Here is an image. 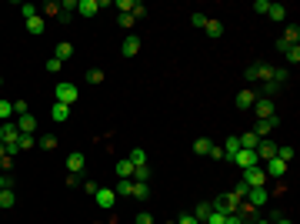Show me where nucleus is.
<instances>
[{
    "instance_id": "obj_1",
    "label": "nucleus",
    "mask_w": 300,
    "mask_h": 224,
    "mask_svg": "<svg viewBox=\"0 0 300 224\" xmlns=\"http://www.w3.org/2000/svg\"><path fill=\"white\" fill-rule=\"evenodd\" d=\"M77 97H80V90H77V84H70V80H64V84H57V87H54V101L57 104L74 107V104H77Z\"/></svg>"
},
{
    "instance_id": "obj_2",
    "label": "nucleus",
    "mask_w": 300,
    "mask_h": 224,
    "mask_svg": "<svg viewBox=\"0 0 300 224\" xmlns=\"http://www.w3.org/2000/svg\"><path fill=\"white\" fill-rule=\"evenodd\" d=\"M240 181H244L247 188H267V171H264V164L240 171Z\"/></svg>"
},
{
    "instance_id": "obj_3",
    "label": "nucleus",
    "mask_w": 300,
    "mask_h": 224,
    "mask_svg": "<svg viewBox=\"0 0 300 224\" xmlns=\"http://www.w3.org/2000/svg\"><path fill=\"white\" fill-rule=\"evenodd\" d=\"M230 164H237L240 171H247V168H257L260 161H257V151H244V147H240V151L230 157Z\"/></svg>"
},
{
    "instance_id": "obj_4",
    "label": "nucleus",
    "mask_w": 300,
    "mask_h": 224,
    "mask_svg": "<svg viewBox=\"0 0 300 224\" xmlns=\"http://www.w3.org/2000/svg\"><path fill=\"white\" fill-rule=\"evenodd\" d=\"M17 137H20V131H17V121H3V124H0V144H3V147L17 144Z\"/></svg>"
},
{
    "instance_id": "obj_5",
    "label": "nucleus",
    "mask_w": 300,
    "mask_h": 224,
    "mask_svg": "<svg viewBox=\"0 0 300 224\" xmlns=\"http://www.w3.org/2000/svg\"><path fill=\"white\" fill-rule=\"evenodd\" d=\"M94 201H97V208H103V211H110L113 204H117V194H113L110 188H97V194H94Z\"/></svg>"
},
{
    "instance_id": "obj_6",
    "label": "nucleus",
    "mask_w": 300,
    "mask_h": 224,
    "mask_svg": "<svg viewBox=\"0 0 300 224\" xmlns=\"http://www.w3.org/2000/svg\"><path fill=\"white\" fill-rule=\"evenodd\" d=\"M254 114H257V121L274 117V101H270V97H257V101H254Z\"/></svg>"
},
{
    "instance_id": "obj_7",
    "label": "nucleus",
    "mask_w": 300,
    "mask_h": 224,
    "mask_svg": "<svg viewBox=\"0 0 300 224\" xmlns=\"http://www.w3.org/2000/svg\"><path fill=\"white\" fill-rule=\"evenodd\" d=\"M274 154H277V144H274L270 137H264V141L257 144V161H260V164H267V161H270Z\"/></svg>"
},
{
    "instance_id": "obj_8",
    "label": "nucleus",
    "mask_w": 300,
    "mask_h": 224,
    "mask_svg": "<svg viewBox=\"0 0 300 224\" xmlns=\"http://www.w3.org/2000/svg\"><path fill=\"white\" fill-rule=\"evenodd\" d=\"M267 198H270V194H267V188H250V191H247V198H244V201L250 204V208H264V204H267Z\"/></svg>"
},
{
    "instance_id": "obj_9",
    "label": "nucleus",
    "mask_w": 300,
    "mask_h": 224,
    "mask_svg": "<svg viewBox=\"0 0 300 224\" xmlns=\"http://www.w3.org/2000/svg\"><path fill=\"white\" fill-rule=\"evenodd\" d=\"M264 171H267V178H284V174L290 171V164H284V161H277V157H270V161L264 164Z\"/></svg>"
},
{
    "instance_id": "obj_10",
    "label": "nucleus",
    "mask_w": 300,
    "mask_h": 224,
    "mask_svg": "<svg viewBox=\"0 0 300 224\" xmlns=\"http://www.w3.org/2000/svg\"><path fill=\"white\" fill-rule=\"evenodd\" d=\"M257 101V90H240L237 97H233V104H237V111H250Z\"/></svg>"
},
{
    "instance_id": "obj_11",
    "label": "nucleus",
    "mask_w": 300,
    "mask_h": 224,
    "mask_svg": "<svg viewBox=\"0 0 300 224\" xmlns=\"http://www.w3.org/2000/svg\"><path fill=\"white\" fill-rule=\"evenodd\" d=\"M84 168H87V157L80 154V151H74V154H67V171H70V174H80Z\"/></svg>"
},
{
    "instance_id": "obj_12",
    "label": "nucleus",
    "mask_w": 300,
    "mask_h": 224,
    "mask_svg": "<svg viewBox=\"0 0 300 224\" xmlns=\"http://www.w3.org/2000/svg\"><path fill=\"white\" fill-rule=\"evenodd\" d=\"M120 54H123V57H137V54H140V37H137V34H130L127 40H123Z\"/></svg>"
},
{
    "instance_id": "obj_13",
    "label": "nucleus",
    "mask_w": 300,
    "mask_h": 224,
    "mask_svg": "<svg viewBox=\"0 0 300 224\" xmlns=\"http://www.w3.org/2000/svg\"><path fill=\"white\" fill-rule=\"evenodd\" d=\"M274 124H277V117H267V121H257V124H254V134L260 137V141H264V137H270Z\"/></svg>"
},
{
    "instance_id": "obj_14",
    "label": "nucleus",
    "mask_w": 300,
    "mask_h": 224,
    "mask_svg": "<svg viewBox=\"0 0 300 224\" xmlns=\"http://www.w3.org/2000/svg\"><path fill=\"white\" fill-rule=\"evenodd\" d=\"M113 174H117L120 181H133V164L127 161V157H123V161H117V168H113Z\"/></svg>"
},
{
    "instance_id": "obj_15",
    "label": "nucleus",
    "mask_w": 300,
    "mask_h": 224,
    "mask_svg": "<svg viewBox=\"0 0 300 224\" xmlns=\"http://www.w3.org/2000/svg\"><path fill=\"white\" fill-rule=\"evenodd\" d=\"M17 131H20V134H33V131H37V117H30V114L17 117Z\"/></svg>"
},
{
    "instance_id": "obj_16",
    "label": "nucleus",
    "mask_w": 300,
    "mask_h": 224,
    "mask_svg": "<svg viewBox=\"0 0 300 224\" xmlns=\"http://www.w3.org/2000/svg\"><path fill=\"white\" fill-rule=\"evenodd\" d=\"M220 151H223V161H230V157L237 154V151H240V141H237V134H230V137H227Z\"/></svg>"
},
{
    "instance_id": "obj_17",
    "label": "nucleus",
    "mask_w": 300,
    "mask_h": 224,
    "mask_svg": "<svg viewBox=\"0 0 300 224\" xmlns=\"http://www.w3.org/2000/svg\"><path fill=\"white\" fill-rule=\"evenodd\" d=\"M130 198H137V201H147V198H150V184H147V181H133Z\"/></svg>"
},
{
    "instance_id": "obj_18",
    "label": "nucleus",
    "mask_w": 300,
    "mask_h": 224,
    "mask_svg": "<svg viewBox=\"0 0 300 224\" xmlns=\"http://www.w3.org/2000/svg\"><path fill=\"white\" fill-rule=\"evenodd\" d=\"M237 141H240V147H244V151H257V144H260V137H257L254 131H247V134H237Z\"/></svg>"
},
{
    "instance_id": "obj_19",
    "label": "nucleus",
    "mask_w": 300,
    "mask_h": 224,
    "mask_svg": "<svg viewBox=\"0 0 300 224\" xmlns=\"http://www.w3.org/2000/svg\"><path fill=\"white\" fill-rule=\"evenodd\" d=\"M77 10H80V17H94V13L100 10V0H80Z\"/></svg>"
},
{
    "instance_id": "obj_20",
    "label": "nucleus",
    "mask_w": 300,
    "mask_h": 224,
    "mask_svg": "<svg viewBox=\"0 0 300 224\" xmlns=\"http://www.w3.org/2000/svg\"><path fill=\"white\" fill-rule=\"evenodd\" d=\"M27 30H30L33 37H40V34L47 30V20L40 17V13H37V17H30V20H27Z\"/></svg>"
},
{
    "instance_id": "obj_21",
    "label": "nucleus",
    "mask_w": 300,
    "mask_h": 224,
    "mask_svg": "<svg viewBox=\"0 0 300 224\" xmlns=\"http://www.w3.org/2000/svg\"><path fill=\"white\" fill-rule=\"evenodd\" d=\"M280 40H284V44H290V47H297V44H300V27H297V23H290Z\"/></svg>"
},
{
    "instance_id": "obj_22",
    "label": "nucleus",
    "mask_w": 300,
    "mask_h": 224,
    "mask_svg": "<svg viewBox=\"0 0 300 224\" xmlns=\"http://www.w3.org/2000/svg\"><path fill=\"white\" fill-rule=\"evenodd\" d=\"M50 117H54L57 124H64L67 117H70V107H67V104H57V101H54V107H50Z\"/></svg>"
},
{
    "instance_id": "obj_23",
    "label": "nucleus",
    "mask_w": 300,
    "mask_h": 224,
    "mask_svg": "<svg viewBox=\"0 0 300 224\" xmlns=\"http://www.w3.org/2000/svg\"><path fill=\"white\" fill-rule=\"evenodd\" d=\"M127 161H130L133 168H144V164H147V151H144V147H133L130 154H127Z\"/></svg>"
},
{
    "instance_id": "obj_24",
    "label": "nucleus",
    "mask_w": 300,
    "mask_h": 224,
    "mask_svg": "<svg viewBox=\"0 0 300 224\" xmlns=\"http://www.w3.org/2000/svg\"><path fill=\"white\" fill-rule=\"evenodd\" d=\"M13 204H17V194H13V188H3V191H0V208H3V211H10Z\"/></svg>"
},
{
    "instance_id": "obj_25",
    "label": "nucleus",
    "mask_w": 300,
    "mask_h": 224,
    "mask_svg": "<svg viewBox=\"0 0 300 224\" xmlns=\"http://www.w3.org/2000/svg\"><path fill=\"white\" fill-rule=\"evenodd\" d=\"M54 57L57 60H60V64H64V60H70V57H74V44H57V50H54Z\"/></svg>"
},
{
    "instance_id": "obj_26",
    "label": "nucleus",
    "mask_w": 300,
    "mask_h": 224,
    "mask_svg": "<svg viewBox=\"0 0 300 224\" xmlns=\"http://www.w3.org/2000/svg\"><path fill=\"white\" fill-rule=\"evenodd\" d=\"M274 157L284 161V164H290V161H294V147H290V144H277V154H274Z\"/></svg>"
},
{
    "instance_id": "obj_27",
    "label": "nucleus",
    "mask_w": 300,
    "mask_h": 224,
    "mask_svg": "<svg viewBox=\"0 0 300 224\" xmlns=\"http://www.w3.org/2000/svg\"><path fill=\"white\" fill-rule=\"evenodd\" d=\"M210 211H213V208H210V201H200V204H197V211H194V218H197V221L203 224L207 218H210Z\"/></svg>"
},
{
    "instance_id": "obj_28",
    "label": "nucleus",
    "mask_w": 300,
    "mask_h": 224,
    "mask_svg": "<svg viewBox=\"0 0 300 224\" xmlns=\"http://www.w3.org/2000/svg\"><path fill=\"white\" fill-rule=\"evenodd\" d=\"M254 70H257V80H274V67L270 64H254Z\"/></svg>"
},
{
    "instance_id": "obj_29",
    "label": "nucleus",
    "mask_w": 300,
    "mask_h": 224,
    "mask_svg": "<svg viewBox=\"0 0 300 224\" xmlns=\"http://www.w3.org/2000/svg\"><path fill=\"white\" fill-rule=\"evenodd\" d=\"M267 17H270V20H284V17H287V7H284V3H270Z\"/></svg>"
},
{
    "instance_id": "obj_30",
    "label": "nucleus",
    "mask_w": 300,
    "mask_h": 224,
    "mask_svg": "<svg viewBox=\"0 0 300 224\" xmlns=\"http://www.w3.org/2000/svg\"><path fill=\"white\" fill-rule=\"evenodd\" d=\"M210 147H213L210 137H197V141H194V151H197V154H210Z\"/></svg>"
},
{
    "instance_id": "obj_31",
    "label": "nucleus",
    "mask_w": 300,
    "mask_h": 224,
    "mask_svg": "<svg viewBox=\"0 0 300 224\" xmlns=\"http://www.w3.org/2000/svg\"><path fill=\"white\" fill-rule=\"evenodd\" d=\"M203 30H207V37H220L223 34V23L220 20H207V23H203Z\"/></svg>"
},
{
    "instance_id": "obj_32",
    "label": "nucleus",
    "mask_w": 300,
    "mask_h": 224,
    "mask_svg": "<svg viewBox=\"0 0 300 224\" xmlns=\"http://www.w3.org/2000/svg\"><path fill=\"white\" fill-rule=\"evenodd\" d=\"M57 144H60V141H57L54 134H44L40 141H37V147H44V151H57Z\"/></svg>"
},
{
    "instance_id": "obj_33",
    "label": "nucleus",
    "mask_w": 300,
    "mask_h": 224,
    "mask_svg": "<svg viewBox=\"0 0 300 224\" xmlns=\"http://www.w3.org/2000/svg\"><path fill=\"white\" fill-rule=\"evenodd\" d=\"M130 191H133V181H117L113 194H120V198H130Z\"/></svg>"
},
{
    "instance_id": "obj_34",
    "label": "nucleus",
    "mask_w": 300,
    "mask_h": 224,
    "mask_svg": "<svg viewBox=\"0 0 300 224\" xmlns=\"http://www.w3.org/2000/svg\"><path fill=\"white\" fill-rule=\"evenodd\" d=\"M17 144H20V151H30V147H37V137L33 134H20L17 137Z\"/></svg>"
},
{
    "instance_id": "obj_35",
    "label": "nucleus",
    "mask_w": 300,
    "mask_h": 224,
    "mask_svg": "<svg viewBox=\"0 0 300 224\" xmlns=\"http://www.w3.org/2000/svg\"><path fill=\"white\" fill-rule=\"evenodd\" d=\"M10 117H13V104L10 101H0V124L10 121Z\"/></svg>"
},
{
    "instance_id": "obj_36",
    "label": "nucleus",
    "mask_w": 300,
    "mask_h": 224,
    "mask_svg": "<svg viewBox=\"0 0 300 224\" xmlns=\"http://www.w3.org/2000/svg\"><path fill=\"white\" fill-rule=\"evenodd\" d=\"M87 84H94V87H97V84H103V70L90 67V70H87Z\"/></svg>"
},
{
    "instance_id": "obj_37",
    "label": "nucleus",
    "mask_w": 300,
    "mask_h": 224,
    "mask_svg": "<svg viewBox=\"0 0 300 224\" xmlns=\"http://www.w3.org/2000/svg\"><path fill=\"white\" fill-rule=\"evenodd\" d=\"M150 164H144V168H133V181H150Z\"/></svg>"
},
{
    "instance_id": "obj_38",
    "label": "nucleus",
    "mask_w": 300,
    "mask_h": 224,
    "mask_svg": "<svg viewBox=\"0 0 300 224\" xmlns=\"http://www.w3.org/2000/svg\"><path fill=\"white\" fill-rule=\"evenodd\" d=\"M284 57H287V64H300V47H287Z\"/></svg>"
},
{
    "instance_id": "obj_39",
    "label": "nucleus",
    "mask_w": 300,
    "mask_h": 224,
    "mask_svg": "<svg viewBox=\"0 0 300 224\" xmlns=\"http://www.w3.org/2000/svg\"><path fill=\"white\" fill-rule=\"evenodd\" d=\"M110 7H117L120 13H130V10H133V0H113Z\"/></svg>"
},
{
    "instance_id": "obj_40",
    "label": "nucleus",
    "mask_w": 300,
    "mask_h": 224,
    "mask_svg": "<svg viewBox=\"0 0 300 224\" xmlns=\"http://www.w3.org/2000/svg\"><path fill=\"white\" fill-rule=\"evenodd\" d=\"M44 67H47V74H60V70H64V64H60L57 57H50V60L44 64Z\"/></svg>"
},
{
    "instance_id": "obj_41",
    "label": "nucleus",
    "mask_w": 300,
    "mask_h": 224,
    "mask_svg": "<svg viewBox=\"0 0 300 224\" xmlns=\"http://www.w3.org/2000/svg\"><path fill=\"white\" fill-rule=\"evenodd\" d=\"M20 13H23V20H30V17H37V7L33 3H20Z\"/></svg>"
},
{
    "instance_id": "obj_42",
    "label": "nucleus",
    "mask_w": 300,
    "mask_h": 224,
    "mask_svg": "<svg viewBox=\"0 0 300 224\" xmlns=\"http://www.w3.org/2000/svg\"><path fill=\"white\" fill-rule=\"evenodd\" d=\"M44 17H60V3H54V0H50V3L44 7Z\"/></svg>"
},
{
    "instance_id": "obj_43",
    "label": "nucleus",
    "mask_w": 300,
    "mask_h": 224,
    "mask_svg": "<svg viewBox=\"0 0 300 224\" xmlns=\"http://www.w3.org/2000/svg\"><path fill=\"white\" fill-rule=\"evenodd\" d=\"M117 23H120L123 30H130V27H133V13H120V17H117Z\"/></svg>"
},
{
    "instance_id": "obj_44",
    "label": "nucleus",
    "mask_w": 300,
    "mask_h": 224,
    "mask_svg": "<svg viewBox=\"0 0 300 224\" xmlns=\"http://www.w3.org/2000/svg\"><path fill=\"white\" fill-rule=\"evenodd\" d=\"M133 224H154V214H150V211H140L137 218H133Z\"/></svg>"
},
{
    "instance_id": "obj_45",
    "label": "nucleus",
    "mask_w": 300,
    "mask_h": 224,
    "mask_svg": "<svg viewBox=\"0 0 300 224\" xmlns=\"http://www.w3.org/2000/svg\"><path fill=\"white\" fill-rule=\"evenodd\" d=\"M223 221H227V214H220V211H210V218H207L203 224H223Z\"/></svg>"
},
{
    "instance_id": "obj_46",
    "label": "nucleus",
    "mask_w": 300,
    "mask_h": 224,
    "mask_svg": "<svg viewBox=\"0 0 300 224\" xmlns=\"http://www.w3.org/2000/svg\"><path fill=\"white\" fill-rule=\"evenodd\" d=\"M280 90V84H274V80H267V87H264V97H274Z\"/></svg>"
},
{
    "instance_id": "obj_47",
    "label": "nucleus",
    "mask_w": 300,
    "mask_h": 224,
    "mask_svg": "<svg viewBox=\"0 0 300 224\" xmlns=\"http://www.w3.org/2000/svg\"><path fill=\"white\" fill-rule=\"evenodd\" d=\"M190 23H194L197 30H203V23H207V17H203V13H194V17H190Z\"/></svg>"
},
{
    "instance_id": "obj_48",
    "label": "nucleus",
    "mask_w": 300,
    "mask_h": 224,
    "mask_svg": "<svg viewBox=\"0 0 300 224\" xmlns=\"http://www.w3.org/2000/svg\"><path fill=\"white\" fill-rule=\"evenodd\" d=\"M13 114L23 117V114H27V101H13Z\"/></svg>"
},
{
    "instance_id": "obj_49",
    "label": "nucleus",
    "mask_w": 300,
    "mask_h": 224,
    "mask_svg": "<svg viewBox=\"0 0 300 224\" xmlns=\"http://www.w3.org/2000/svg\"><path fill=\"white\" fill-rule=\"evenodd\" d=\"M247 191H250V188H247L244 181H237V188H233V194H237V198H247Z\"/></svg>"
},
{
    "instance_id": "obj_50",
    "label": "nucleus",
    "mask_w": 300,
    "mask_h": 224,
    "mask_svg": "<svg viewBox=\"0 0 300 224\" xmlns=\"http://www.w3.org/2000/svg\"><path fill=\"white\" fill-rule=\"evenodd\" d=\"M254 10L257 13H267V10H270V3H267V0H254Z\"/></svg>"
},
{
    "instance_id": "obj_51",
    "label": "nucleus",
    "mask_w": 300,
    "mask_h": 224,
    "mask_svg": "<svg viewBox=\"0 0 300 224\" xmlns=\"http://www.w3.org/2000/svg\"><path fill=\"white\" fill-rule=\"evenodd\" d=\"M177 224H200V221L194 218V214H180V218H177Z\"/></svg>"
},
{
    "instance_id": "obj_52",
    "label": "nucleus",
    "mask_w": 300,
    "mask_h": 224,
    "mask_svg": "<svg viewBox=\"0 0 300 224\" xmlns=\"http://www.w3.org/2000/svg\"><path fill=\"white\" fill-rule=\"evenodd\" d=\"M133 20H137V17H144V13H147V7H144V3H133Z\"/></svg>"
},
{
    "instance_id": "obj_53",
    "label": "nucleus",
    "mask_w": 300,
    "mask_h": 224,
    "mask_svg": "<svg viewBox=\"0 0 300 224\" xmlns=\"http://www.w3.org/2000/svg\"><path fill=\"white\" fill-rule=\"evenodd\" d=\"M223 224H244V214H227V221Z\"/></svg>"
},
{
    "instance_id": "obj_54",
    "label": "nucleus",
    "mask_w": 300,
    "mask_h": 224,
    "mask_svg": "<svg viewBox=\"0 0 300 224\" xmlns=\"http://www.w3.org/2000/svg\"><path fill=\"white\" fill-rule=\"evenodd\" d=\"M244 77H247V84H254V80H257V70H254V64H250V67L244 70Z\"/></svg>"
},
{
    "instance_id": "obj_55",
    "label": "nucleus",
    "mask_w": 300,
    "mask_h": 224,
    "mask_svg": "<svg viewBox=\"0 0 300 224\" xmlns=\"http://www.w3.org/2000/svg\"><path fill=\"white\" fill-rule=\"evenodd\" d=\"M207 157H213V161H223V151H220L217 144H213V147H210V154H207Z\"/></svg>"
},
{
    "instance_id": "obj_56",
    "label": "nucleus",
    "mask_w": 300,
    "mask_h": 224,
    "mask_svg": "<svg viewBox=\"0 0 300 224\" xmlns=\"http://www.w3.org/2000/svg\"><path fill=\"white\" fill-rule=\"evenodd\" d=\"M3 188H10V178H7V174H0V191Z\"/></svg>"
},
{
    "instance_id": "obj_57",
    "label": "nucleus",
    "mask_w": 300,
    "mask_h": 224,
    "mask_svg": "<svg viewBox=\"0 0 300 224\" xmlns=\"http://www.w3.org/2000/svg\"><path fill=\"white\" fill-rule=\"evenodd\" d=\"M3 157H7V147H3V144H0V161H3Z\"/></svg>"
},
{
    "instance_id": "obj_58",
    "label": "nucleus",
    "mask_w": 300,
    "mask_h": 224,
    "mask_svg": "<svg viewBox=\"0 0 300 224\" xmlns=\"http://www.w3.org/2000/svg\"><path fill=\"white\" fill-rule=\"evenodd\" d=\"M274 224H294V221H287V218H280V221H274Z\"/></svg>"
},
{
    "instance_id": "obj_59",
    "label": "nucleus",
    "mask_w": 300,
    "mask_h": 224,
    "mask_svg": "<svg viewBox=\"0 0 300 224\" xmlns=\"http://www.w3.org/2000/svg\"><path fill=\"white\" fill-rule=\"evenodd\" d=\"M167 224H177V221H167Z\"/></svg>"
},
{
    "instance_id": "obj_60",
    "label": "nucleus",
    "mask_w": 300,
    "mask_h": 224,
    "mask_svg": "<svg viewBox=\"0 0 300 224\" xmlns=\"http://www.w3.org/2000/svg\"><path fill=\"white\" fill-rule=\"evenodd\" d=\"M0 84H3V77H0Z\"/></svg>"
}]
</instances>
